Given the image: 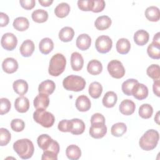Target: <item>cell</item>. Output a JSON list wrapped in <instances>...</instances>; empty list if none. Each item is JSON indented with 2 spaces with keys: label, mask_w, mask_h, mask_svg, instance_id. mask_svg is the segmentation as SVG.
Returning a JSON list of instances; mask_svg holds the SVG:
<instances>
[{
  "label": "cell",
  "mask_w": 160,
  "mask_h": 160,
  "mask_svg": "<svg viewBox=\"0 0 160 160\" xmlns=\"http://www.w3.org/2000/svg\"><path fill=\"white\" fill-rule=\"evenodd\" d=\"M13 27L19 31H24L29 28V22L28 19L24 17L16 18L13 21Z\"/></svg>",
  "instance_id": "cell-31"
},
{
  "label": "cell",
  "mask_w": 160,
  "mask_h": 160,
  "mask_svg": "<svg viewBox=\"0 0 160 160\" xmlns=\"http://www.w3.org/2000/svg\"><path fill=\"white\" fill-rule=\"evenodd\" d=\"M119 109L122 114L129 116L134 113L136 109V105L130 99H124L121 102Z\"/></svg>",
  "instance_id": "cell-13"
},
{
  "label": "cell",
  "mask_w": 160,
  "mask_h": 160,
  "mask_svg": "<svg viewBox=\"0 0 160 160\" xmlns=\"http://www.w3.org/2000/svg\"><path fill=\"white\" fill-rule=\"evenodd\" d=\"M127 131V126L124 122H117L113 124L111 129L112 136L115 137L122 136Z\"/></svg>",
  "instance_id": "cell-37"
},
{
  "label": "cell",
  "mask_w": 160,
  "mask_h": 160,
  "mask_svg": "<svg viewBox=\"0 0 160 160\" xmlns=\"http://www.w3.org/2000/svg\"><path fill=\"white\" fill-rule=\"evenodd\" d=\"M148 56L154 59L160 58V43L152 42L147 48Z\"/></svg>",
  "instance_id": "cell-33"
},
{
  "label": "cell",
  "mask_w": 160,
  "mask_h": 160,
  "mask_svg": "<svg viewBox=\"0 0 160 160\" xmlns=\"http://www.w3.org/2000/svg\"><path fill=\"white\" fill-rule=\"evenodd\" d=\"M13 149L18 156L22 159L31 158L34 151V145L28 139H21L13 144Z\"/></svg>",
  "instance_id": "cell-1"
},
{
  "label": "cell",
  "mask_w": 160,
  "mask_h": 160,
  "mask_svg": "<svg viewBox=\"0 0 160 160\" xmlns=\"http://www.w3.org/2000/svg\"><path fill=\"white\" fill-rule=\"evenodd\" d=\"M159 111H158L156 114V116L154 117V121H156V122L158 124H159Z\"/></svg>",
  "instance_id": "cell-54"
},
{
  "label": "cell",
  "mask_w": 160,
  "mask_h": 160,
  "mask_svg": "<svg viewBox=\"0 0 160 160\" xmlns=\"http://www.w3.org/2000/svg\"><path fill=\"white\" fill-rule=\"evenodd\" d=\"M54 48V43L51 39L44 38L41 40L39 44V49L40 52L43 54H48Z\"/></svg>",
  "instance_id": "cell-23"
},
{
  "label": "cell",
  "mask_w": 160,
  "mask_h": 160,
  "mask_svg": "<svg viewBox=\"0 0 160 160\" xmlns=\"http://www.w3.org/2000/svg\"><path fill=\"white\" fill-rule=\"evenodd\" d=\"M14 107L18 112L24 113L29 110V101L28 99L24 96L18 97L15 100Z\"/></svg>",
  "instance_id": "cell-19"
},
{
  "label": "cell",
  "mask_w": 160,
  "mask_h": 160,
  "mask_svg": "<svg viewBox=\"0 0 160 160\" xmlns=\"http://www.w3.org/2000/svg\"><path fill=\"white\" fill-rule=\"evenodd\" d=\"M66 155L71 160H77L81 156V149L75 144L69 145L66 149Z\"/></svg>",
  "instance_id": "cell-29"
},
{
  "label": "cell",
  "mask_w": 160,
  "mask_h": 160,
  "mask_svg": "<svg viewBox=\"0 0 160 160\" xmlns=\"http://www.w3.org/2000/svg\"><path fill=\"white\" fill-rule=\"evenodd\" d=\"M149 33L143 29L137 31L134 34V41L135 43L138 46H144L149 41Z\"/></svg>",
  "instance_id": "cell-21"
},
{
  "label": "cell",
  "mask_w": 160,
  "mask_h": 160,
  "mask_svg": "<svg viewBox=\"0 0 160 160\" xmlns=\"http://www.w3.org/2000/svg\"><path fill=\"white\" fill-rule=\"evenodd\" d=\"M87 71L91 75H98L102 72V65L98 60H91L88 64Z\"/></svg>",
  "instance_id": "cell-27"
},
{
  "label": "cell",
  "mask_w": 160,
  "mask_h": 160,
  "mask_svg": "<svg viewBox=\"0 0 160 160\" xmlns=\"http://www.w3.org/2000/svg\"><path fill=\"white\" fill-rule=\"evenodd\" d=\"M31 17L34 22L42 23L48 20V13L44 9H36L32 12Z\"/></svg>",
  "instance_id": "cell-35"
},
{
  "label": "cell",
  "mask_w": 160,
  "mask_h": 160,
  "mask_svg": "<svg viewBox=\"0 0 160 160\" xmlns=\"http://www.w3.org/2000/svg\"><path fill=\"white\" fill-rule=\"evenodd\" d=\"M85 130L84 122L79 119L74 118L70 120V132L74 135H79Z\"/></svg>",
  "instance_id": "cell-11"
},
{
  "label": "cell",
  "mask_w": 160,
  "mask_h": 160,
  "mask_svg": "<svg viewBox=\"0 0 160 160\" xmlns=\"http://www.w3.org/2000/svg\"><path fill=\"white\" fill-rule=\"evenodd\" d=\"M56 85L54 81L50 79H47L42 81L38 87L39 93H44L48 95L51 94L55 90Z\"/></svg>",
  "instance_id": "cell-20"
},
{
  "label": "cell",
  "mask_w": 160,
  "mask_h": 160,
  "mask_svg": "<svg viewBox=\"0 0 160 160\" xmlns=\"http://www.w3.org/2000/svg\"><path fill=\"white\" fill-rule=\"evenodd\" d=\"M159 139V132L154 129H149L141 137L139 144L142 150L148 151L154 149L157 146Z\"/></svg>",
  "instance_id": "cell-2"
},
{
  "label": "cell",
  "mask_w": 160,
  "mask_h": 160,
  "mask_svg": "<svg viewBox=\"0 0 160 160\" xmlns=\"http://www.w3.org/2000/svg\"><path fill=\"white\" fill-rule=\"evenodd\" d=\"M71 65L73 71H79L82 69L84 65V59L80 53L78 52L72 53L71 56Z\"/></svg>",
  "instance_id": "cell-16"
},
{
  "label": "cell",
  "mask_w": 160,
  "mask_h": 160,
  "mask_svg": "<svg viewBox=\"0 0 160 160\" xmlns=\"http://www.w3.org/2000/svg\"><path fill=\"white\" fill-rule=\"evenodd\" d=\"M11 138L10 132L5 128H1L0 129V145L4 146L7 145Z\"/></svg>",
  "instance_id": "cell-41"
},
{
  "label": "cell",
  "mask_w": 160,
  "mask_h": 160,
  "mask_svg": "<svg viewBox=\"0 0 160 160\" xmlns=\"http://www.w3.org/2000/svg\"><path fill=\"white\" fill-rule=\"evenodd\" d=\"M42 160H57L58 159V154L48 152V151H44L42 157H41Z\"/></svg>",
  "instance_id": "cell-49"
},
{
  "label": "cell",
  "mask_w": 160,
  "mask_h": 160,
  "mask_svg": "<svg viewBox=\"0 0 160 160\" xmlns=\"http://www.w3.org/2000/svg\"><path fill=\"white\" fill-rule=\"evenodd\" d=\"M152 89H153V92L158 97L160 96V81L159 80H156L154 81L153 86H152Z\"/></svg>",
  "instance_id": "cell-51"
},
{
  "label": "cell",
  "mask_w": 160,
  "mask_h": 160,
  "mask_svg": "<svg viewBox=\"0 0 160 160\" xmlns=\"http://www.w3.org/2000/svg\"><path fill=\"white\" fill-rule=\"evenodd\" d=\"M98 122H102L105 123V118L102 114L100 113H95L91 118V124L98 123Z\"/></svg>",
  "instance_id": "cell-48"
},
{
  "label": "cell",
  "mask_w": 160,
  "mask_h": 160,
  "mask_svg": "<svg viewBox=\"0 0 160 160\" xmlns=\"http://www.w3.org/2000/svg\"><path fill=\"white\" fill-rule=\"evenodd\" d=\"M76 44L80 50H87L91 44V38L87 34H81L77 38Z\"/></svg>",
  "instance_id": "cell-17"
},
{
  "label": "cell",
  "mask_w": 160,
  "mask_h": 160,
  "mask_svg": "<svg viewBox=\"0 0 160 160\" xmlns=\"http://www.w3.org/2000/svg\"><path fill=\"white\" fill-rule=\"evenodd\" d=\"M12 87L14 92L21 96L24 95L28 90V84L23 79L16 80L12 84Z\"/></svg>",
  "instance_id": "cell-24"
},
{
  "label": "cell",
  "mask_w": 160,
  "mask_h": 160,
  "mask_svg": "<svg viewBox=\"0 0 160 160\" xmlns=\"http://www.w3.org/2000/svg\"><path fill=\"white\" fill-rule=\"evenodd\" d=\"M145 16L150 21L157 22L160 18L159 9L156 6H149L145 11Z\"/></svg>",
  "instance_id": "cell-28"
},
{
  "label": "cell",
  "mask_w": 160,
  "mask_h": 160,
  "mask_svg": "<svg viewBox=\"0 0 160 160\" xmlns=\"http://www.w3.org/2000/svg\"><path fill=\"white\" fill-rule=\"evenodd\" d=\"M1 44L4 49L7 51H12L17 46L18 39L14 34L11 32H6L2 35Z\"/></svg>",
  "instance_id": "cell-8"
},
{
  "label": "cell",
  "mask_w": 160,
  "mask_h": 160,
  "mask_svg": "<svg viewBox=\"0 0 160 160\" xmlns=\"http://www.w3.org/2000/svg\"><path fill=\"white\" fill-rule=\"evenodd\" d=\"M112 41L111 39L106 35L99 36L95 42V47L96 50L102 54L108 52L112 48Z\"/></svg>",
  "instance_id": "cell-7"
},
{
  "label": "cell",
  "mask_w": 160,
  "mask_h": 160,
  "mask_svg": "<svg viewBox=\"0 0 160 160\" xmlns=\"http://www.w3.org/2000/svg\"><path fill=\"white\" fill-rule=\"evenodd\" d=\"M48 96L49 95L44 93H39L38 95H37L33 101L34 108L36 109H46L48 107L49 104V98Z\"/></svg>",
  "instance_id": "cell-14"
},
{
  "label": "cell",
  "mask_w": 160,
  "mask_h": 160,
  "mask_svg": "<svg viewBox=\"0 0 160 160\" xmlns=\"http://www.w3.org/2000/svg\"><path fill=\"white\" fill-rule=\"evenodd\" d=\"M102 92V86L98 82H92L89 86V94L94 99L99 98Z\"/></svg>",
  "instance_id": "cell-34"
},
{
  "label": "cell",
  "mask_w": 160,
  "mask_h": 160,
  "mask_svg": "<svg viewBox=\"0 0 160 160\" xmlns=\"http://www.w3.org/2000/svg\"><path fill=\"white\" fill-rule=\"evenodd\" d=\"M0 106V114L3 115L8 113L11 109V102L9 100L5 98H1Z\"/></svg>",
  "instance_id": "cell-44"
},
{
  "label": "cell",
  "mask_w": 160,
  "mask_h": 160,
  "mask_svg": "<svg viewBox=\"0 0 160 160\" xmlns=\"http://www.w3.org/2000/svg\"><path fill=\"white\" fill-rule=\"evenodd\" d=\"M53 2L52 0H39V3L44 7H48Z\"/></svg>",
  "instance_id": "cell-52"
},
{
  "label": "cell",
  "mask_w": 160,
  "mask_h": 160,
  "mask_svg": "<svg viewBox=\"0 0 160 160\" xmlns=\"http://www.w3.org/2000/svg\"><path fill=\"white\" fill-rule=\"evenodd\" d=\"M2 68L6 73H14L18 69V61L14 58H7L2 61Z\"/></svg>",
  "instance_id": "cell-12"
},
{
  "label": "cell",
  "mask_w": 160,
  "mask_h": 160,
  "mask_svg": "<svg viewBox=\"0 0 160 160\" xmlns=\"http://www.w3.org/2000/svg\"><path fill=\"white\" fill-rule=\"evenodd\" d=\"M138 113L139 116L142 118L149 119L152 115L153 108L149 104H143L139 107Z\"/></svg>",
  "instance_id": "cell-39"
},
{
  "label": "cell",
  "mask_w": 160,
  "mask_h": 160,
  "mask_svg": "<svg viewBox=\"0 0 160 160\" xmlns=\"http://www.w3.org/2000/svg\"><path fill=\"white\" fill-rule=\"evenodd\" d=\"M109 74L114 78L120 79L125 74V69L122 62L118 60L111 61L107 66Z\"/></svg>",
  "instance_id": "cell-6"
},
{
  "label": "cell",
  "mask_w": 160,
  "mask_h": 160,
  "mask_svg": "<svg viewBox=\"0 0 160 160\" xmlns=\"http://www.w3.org/2000/svg\"><path fill=\"white\" fill-rule=\"evenodd\" d=\"M66 58L60 53L54 54L51 59L48 68V72L52 76H58L62 74L66 68Z\"/></svg>",
  "instance_id": "cell-3"
},
{
  "label": "cell",
  "mask_w": 160,
  "mask_h": 160,
  "mask_svg": "<svg viewBox=\"0 0 160 160\" xmlns=\"http://www.w3.org/2000/svg\"><path fill=\"white\" fill-rule=\"evenodd\" d=\"M52 139L46 134H43L38 136L37 139V142L38 146L43 151L46 150L50 146Z\"/></svg>",
  "instance_id": "cell-38"
},
{
  "label": "cell",
  "mask_w": 160,
  "mask_h": 160,
  "mask_svg": "<svg viewBox=\"0 0 160 160\" xmlns=\"http://www.w3.org/2000/svg\"><path fill=\"white\" fill-rule=\"evenodd\" d=\"M116 50L121 54H126L131 49L129 41L126 38H121L116 42Z\"/></svg>",
  "instance_id": "cell-30"
},
{
  "label": "cell",
  "mask_w": 160,
  "mask_h": 160,
  "mask_svg": "<svg viewBox=\"0 0 160 160\" xmlns=\"http://www.w3.org/2000/svg\"><path fill=\"white\" fill-rule=\"evenodd\" d=\"M19 3L24 9L30 10L35 6L36 1L34 0H20Z\"/></svg>",
  "instance_id": "cell-47"
},
{
  "label": "cell",
  "mask_w": 160,
  "mask_h": 160,
  "mask_svg": "<svg viewBox=\"0 0 160 160\" xmlns=\"http://www.w3.org/2000/svg\"><path fill=\"white\" fill-rule=\"evenodd\" d=\"M159 34L160 33L158 32H157L154 38H153V39H152V42H157V43H160V38H159Z\"/></svg>",
  "instance_id": "cell-53"
},
{
  "label": "cell",
  "mask_w": 160,
  "mask_h": 160,
  "mask_svg": "<svg viewBox=\"0 0 160 160\" xmlns=\"http://www.w3.org/2000/svg\"><path fill=\"white\" fill-rule=\"evenodd\" d=\"M58 129L61 132H69L70 131V120L63 119L61 121L58 125Z\"/></svg>",
  "instance_id": "cell-45"
},
{
  "label": "cell",
  "mask_w": 160,
  "mask_h": 160,
  "mask_svg": "<svg viewBox=\"0 0 160 160\" xmlns=\"http://www.w3.org/2000/svg\"><path fill=\"white\" fill-rule=\"evenodd\" d=\"M33 119L37 123L46 128L52 126L55 121L54 115L44 109H37L33 113Z\"/></svg>",
  "instance_id": "cell-5"
},
{
  "label": "cell",
  "mask_w": 160,
  "mask_h": 160,
  "mask_svg": "<svg viewBox=\"0 0 160 160\" xmlns=\"http://www.w3.org/2000/svg\"><path fill=\"white\" fill-rule=\"evenodd\" d=\"M112 23L111 18L108 16H99L95 21L94 25L97 29L103 31L108 29Z\"/></svg>",
  "instance_id": "cell-22"
},
{
  "label": "cell",
  "mask_w": 160,
  "mask_h": 160,
  "mask_svg": "<svg viewBox=\"0 0 160 160\" xmlns=\"http://www.w3.org/2000/svg\"><path fill=\"white\" fill-rule=\"evenodd\" d=\"M106 3L104 0H92L91 11L93 12H101L105 8Z\"/></svg>",
  "instance_id": "cell-42"
},
{
  "label": "cell",
  "mask_w": 160,
  "mask_h": 160,
  "mask_svg": "<svg viewBox=\"0 0 160 160\" xmlns=\"http://www.w3.org/2000/svg\"><path fill=\"white\" fill-rule=\"evenodd\" d=\"M89 132L92 138L100 139L106 135L107 132V127L105 125V123H94L91 124Z\"/></svg>",
  "instance_id": "cell-9"
},
{
  "label": "cell",
  "mask_w": 160,
  "mask_h": 160,
  "mask_svg": "<svg viewBox=\"0 0 160 160\" xmlns=\"http://www.w3.org/2000/svg\"><path fill=\"white\" fill-rule=\"evenodd\" d=\"M132 95L138 100L144 99L148 96V89L146 86L138 82L132 89Z\"/></svg>",
  "instance_id": "cell-10"
},
{
  "label": "cell",
  "mask_w": 160,
  "mask_h": 160,
  "mask_svg": "<svg viewBox=\"0 0 160 160\" xmlns=\"http://www.w3.org/2000/svg\"><path fill=\"white\" fill-rule=\"evenodd\" d=\"M11 129L16 132H21L25 128L24 122L21 119H14L11 122Z\"/></svg>",
  "instance_id": "cell-43"
},
{
  "label": "cell",
  "mask_w": 160,
  "mask_h": 160,
  "mask_svg": "<svg viewBox=\"0 0 160 160\" xmlns=\"http://www.w3.org/2000/svg\"><path fill=\"white\" fill-rule=\"evenodd\" d=\"M9 19L8 16L2 12H0V26L4 27L7 26L8 24L9 23Z\"/></svg>",
  "instance_id": "cell-50"
},
{
  "label": "cell",
  "mask_w": 160,
  "mask_h": 160,
  "mask_svg": "<svg viewBox=\"0 0 160 160\" xmlns=\"http://www.w3.org/2000/svg\"><path fill=\"white\" fill-rule=\"evenodd\" d=\"M76 108L81 112L88 111L91 108V101L85 95H81L76 100Z\"/></svg>",
  "instance_id": "cell-15"
},
{
  "label": "cell",
  "mask_w": 160,
  "mask_h": 160,
  "mask_svg": "<svg viewBox=\"0 0 160 160\" xmlns=\"http://www.w3.org/2000/svg\"><path fill=\"white\" fill-rule=\"evenodd\" d=\"M147 75L153 80H159L160 78V68L158 64L150 65L146 70Z\"/></svg>",
  "instance_id": "cell-40"
},
{
  "label": "cell",
  "mask_w": 160,
  "mask_h": 160,
  "mask_svg": "<svg viewBox=\"0 0 160 160\" xmlns=\"http://www.w3.org/2000/svg\"><path fill=\"white\" fill-rule=\"evenodd\" d=\"M34 49L35 46L33 41L30 39H26L21 45L19 51L23 57L27 58L31 56L32 54Z\"/></svg>",
  "instance_id": "cell-18"
},
{
  "label": "cell",
  "mask_w": 160,
  "mask_h": 160,
  "mask_svg": "<svg viewBox=\"0 0 160 160\" xmlns=\"http://www.w3.org/2000/svg\"><path fill=\"white\" fill-rule=\"evenodd\" d=\"M74 36V29L69 26L62 28L59 32V38L62 42L71 41Z\"/></svg>",
  "instance_id": "cell-26"
},
{
  "label": "cell",
  "mask_w": 160,
  "mask_h": 160,
  "mask_svg": "<svg viewBox=\"0 0 160 160\" xmlns=\"http://www.w3.org/2000/svg\"><path fill=\"white\" fill-rule=\"evenodd\" d=\"M70 9V6L68 3L61 2L55 8L54 13L57 17L63 18L69 14Z\"/></svg>",
  "instance_id": "cell-32"
},
{
  "label": "cell",
  "mask_w": 160,
  "mask_h": 160,
  "mask_svg": "<svg viewBox=\"0 0 160 160\" xmlns=\"http://www.w3.org/2000/svg\"><path fill=\"white\" fill-rule=\"evenodd\" d=\"M138 82V81L135 79H128L121 86V89L122 92L127 96H131L132 91L134 86Z\"/></svg>",
  "instance_id": "cell-36"
},
{
  "label": "cell",
  "mask_w": 160,
  "mask_h": 160,
  "mask_svg": "<svg viewBox=\"0 0 160 160\" xmlns=\"http://www.w3.org/2000/svg\"><path fill=\"white\" fill-rule=\"evenodd\" d=\"M63 87L68 91L78 92L83 90L86 86L85 79L79 76L70 75L62 81Z\"/></svg>",
  "instance_id": "cell-4"
},
{
  "label": "cell",
  "mask_w": 160,
  "mask_h": 160,
  "mask_svg": "<svg viewBox=\"0 0 160 160\" xmlns=\"http://www.w3.org/2000/svg\"><path fill=\"white\" fill-rule=\"evenodd\" d=\"M91 1H92V0L78 1V6L81 11H91Z\"/></svg>",
  "instance_id": "cell-46"
},
{
  "label": "cell",
  "mask_w": 160,
  "mask_h": 160,
  "mask_svg": "<svg viewBox=\"0 0 160 160\" xmlns=\"http://www.w3.org/2000/svg\"><path fill=\"white\" fill-rule=\"evenodd\" d=\"M118 100L117 94L113 91H108L104 96L102 102V104L108 108H112L116 104Z\"/></svg>",
  "instance_id": "cell-25"
}]
</instances>
